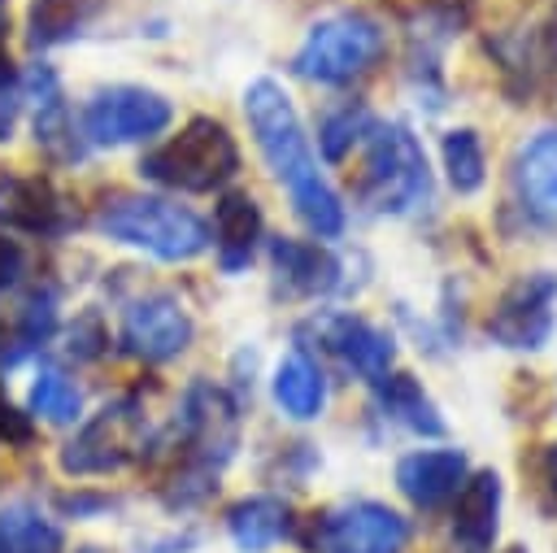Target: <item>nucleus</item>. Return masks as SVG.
<instances>
[{
    "mask_svg": "<svg viewBox=\"0 0 557 553\" xmlns=\"http://www.w3.org/2000/svg\"><path fill=\"white\" fill-rule=\"evenodd\" d=\"M244 118H248V131H252L270 174L287 187L296 218L318 239H335L344 231V205H339L335 187L322 179L318 157L309 148V135L300 126V113H296L292 96L283 91V83L252 78L244 87Z\"/></svg>",
    "mask_w": 557,
    "mask_h": 553,
    "instance_id": "obj_1",
    "label": "nucleus"
},
{
    "mask_svg": "<svg viewBox=\"0 0 557 553\" xmlns=\"http://www.w3.org/2000/svg\"><path fill=\"white\" fill-rule=\"evenodd\" d=\"M174 440L183 448V462L170 475L165 501L174 509H187V505H200L218 488V475H222V466L231 462V453L239 444V405H235V396L222 392L218 383H191L183 392V405H178Z\"/></svg>",
    "mask_w": 557,
    "mask_h": 553,
    "instance_id": "obj_2",
    "label": "nucleus"
},
{
    "mask_svg": "<svg viewBox=\"0 0 557 553\" xmlns=\"http://www.w3.org/2000/svg\"><path fill=\"white\" fill-rule=\"evenodd\" d=\"M100 235L113 244L139 248L157 261H191L209 248V226L187 205H174L165 196H135L117 192L96 209Z\"/></svg>",
    "mask_w": 557,
    "mask_h": 553,
    "instance_id": "obj_3",
    "label": "nucleus"
},
{
    "mask_svg": "<svg viewBox=\"0 0 557 553\" xmlns=\"http://www.w3.org/2000/svg\"><path fill=\"white\" fill-rule=\"evenodd\" d=\"M139 174L170 192H218L239 174V148L218 118H191L178 135L144 152Z\"/></svg>",
    "mask_w": 557,
    "mask_h": 553,
    "instance_id": "obj_4",
    "label": "nucleus"
},
{
    "mask_svg": "<svg viewBox=\"0 0 557 553\" xmlns=\"http://www.w3.org/2000/svg\"><path fill=\"white\" fill-rule=\"evenodd\" d=\"M361 205L374 213H409L431 196V170L418 135L400 122L370 126V148L361 165Z\"/></svg>",
    "mask_w": 557,
    "mask_h": 553,
    "instance_id": "obj_5",
    "label": "nucleus"
},
{
    "mask_svg": "<svg viewBox=\"0 0 557 553\" xmlns=\"http://www.w3.org/2000/svg\"><path fill=\"white\" fill-rule=\"evenodd\" d=\"M148 448V414L135 396H117L100 405L57 453V466L70 479H96L117 475L131 462H139Z\"/></svg>",
    "mask_w": 557,
    "mask_h": 553,
    "instance_id": "obj_6",
    "label": "nucleus"
},
{
    "mask_svg": "<svg viewBox=\"0 0 557 553\" xmlns=\"http://www.w3.org/2000/svg\"><path fill=\"white\" fill-rule=\"evenodd\" d=\"M383 52V26L366 13H331L309 26L305 44L292 57V70L309 83L344 87L361 78Z\"/></svg>",
    "mask_w": 557,
    "mask_h": 553,
    "instance_id": "obj_7",
    "label": "nucleus"
},
{
    "mask_svg": "<svg viewBox=\"0 0 557 553\" xmlns=\"http://www.w3.org/2000/svg\"><path fill=\"white\" fill-rule=\"evenodd\" d=\"M300 544L309 553H405L409 523L383 501H344L305 518Z\"/></svg>",
    "mask_w": 557,
    "mask_h": 553,
    "instance_id": "obj_8",
    "label": "nucleus"
},
{
    "mask_svg": "<svg viewBox=\"0 0 557 553\" xmlns=\"http://www.w3.org/2000/svg\"><path fill=\"white\" fill-rule=\"evenodd\" d=\"M174 118V105L152 91V87H135V83H113L87 96L83 105V135L87 144L100 148H122V144H144L152 135H161Z\"/></svg>",
    "mask_w": 557,
    "mask_h": 553,
    "instance_id": "obj_9",
    "label": "nucleus"
},
{
    "mask_svg": "<svg viewBox=\"0 0 557 553\" xmlns=\"http://www.w3.org/2000/svg\"><path fill=\"white\" fill-rule=\"evenodd\" d=\"M553 305H557V274L531 270L518 274L487 314V335L500 348H540L553 335Z\"/></svg>",
    "mask_w": 557,
    "mask_h": 553,
    "instance_id": "obj_10",
    "label": "nucleus"
},
{
    "mask_svg": "<svg viewBox=\"0 0 557 553\" xmlns=\"http://www.w3.org/2000/svg\"><path fill=\"white\" fill-rule=\"evenodd\" d=\"M191 344V314L174 292H148L122 314V348L139 361H170Z\"/></svg>",
    "mask_w": 557,
    "mask_h": 553,
    "instance_id": "obj_11",
    "label": "nucleus"
},
{
    "mask_svg": "<svg viewBox=\"0 0 557 553\" xmlns=\"http://www.w3.org/2000/svg\"><path fill=\"white\" fill-rule=\"evenodd\" d=\"M0 226L22 235H65L74 226V213L48 179L0 174Z\"/></svg>",
    "mask_w": 557,
    "mask_h": 553,
    "instance_id": "obj_12",
    "label": "nucleus"
},
{
    "mask_svg": "<svg viewBox=\"0 0 557 553\" xmlns=\"http://www.w3.org/2000/svg\"><path fill=\"white\" fill-rule=\"evenodd\" d=\"M470 475L461 448H413L396 462V488L413 509H440Z\"/></svg>",
    "mask_w": 557,
    "mask_h": 553,
    "instance_id": "obj_13",
    "label": "nucleus"
},
{
    "mask_svg": "<svg viewBox=\"0 0 557 553\" xmlns=\"http://www.w3.org/2000/svg\"><path fill=\"white\" fill-rule=\"evenodd\" d=\"M513 196L540 226H557V126L535 131L513 157Z\"/></svg>",
    "mask_w": 557,
    "mask_h": 553,
    "instance_id": "obj_14",
    "label": "nucleus"
},
{
    "mask_svg": "<svg viewBox=\"0 0 557 553\" xmlns=\"http://www.w3.org/2000/svg\"><path fill=\"white\" fill-rule=\"evenodd\" d=\"M500 475L496 470H474L461 479L453 496V544L461 553H492L496 531H500Z\"/></svg>",
    "mask_w": 557,
    "mask_h": 553,
    "instance_id": "obj_15",
    "label": "nucleus"
},
{
    "mask_svg": "<svg viewBox=\"0 0 557 553\" xmlns=\"http://www.w3.org/2000/svg\"><path fill=\"white\" fill-rule=\"evenodd\" d=\"M322 344L339 357L344 370L361 374L366 383H379L383 374H392L396 361V344L387 331H379L374 322L357 318V314H335L322 322Z\"/></svg>",
    "mask_w": 557,
    "mask_h": 553,
    "instance_id": "obj_16",
    "label": "nucleus"
},
{
    "mask_svg": "<svg viewBox=\"0 0 557 553\" xmlns=\"http://www.w3.org/2000/svg\"><path fill=\"white\" fill-rule=\"evenodd\" d=\"M270 261L287 296H326L339 287V257L318 239H274Z\"/></svg>",
    "mask_w": 557,
    "mask_h": 553,
    "instance_id": "obj_17",
    "label": "nucleus"
},
{
    "mask_svg": "<svg viewBox=\"0 0 557 553\" xmlns=\"http://www.w3.org/2000/svg\"><path fill=\"white\" fill-rule=\"evenodd\" d=\"M26 96H30L35 144H39L48 157H57V161H74L83 148H78L70 109H65V96H61V78H57L48 65H35V70L26 74Z\"/></svg>",
    "mask_w": 557,
    "mask_h": 553,
    "instance_id": "obj_18",
    "label": "nucleus"
},
{
    "mask_svg": "<svg viewBox=\"0 0 557 553\" xmlns=\"http://www.w3.org/2000/svg\"><path fill=\"white\" fill-rule=\"evenodd\" d=\"M226 536L239 553H270L292 536V509L283 496L257 492L226 509Z\"/></svg>",
    "mask_w": 557,
    "mask_h": 553,
    "instance_id": "obj_19",
    "label": "nucleus"
},
{
    "mask_svg": "<svg viewBox=\"0 0 557 553\" xmlns=\"http://www.w3.org/2000/svg\"><path fill=\"white\" fill-rule=\"evenodd\" d=\"M261 239V209L248 192H226L213 209V248H218V266L226 274H239Z\"/></svg>",
    "mask_w": 557,
    "mask_h": 553,
    "instance_id": "obj_20",
    "label": "nucleus"
},
{
    "mask_svg": "<svg viewBox=\"0 0 557 553\" xmlns=\"http://www.w3.org/2000/svg\"><path fill=\"white\" fill-rule=\"evenodd\" d=\"M270 392H274V405H278L287 418L309 422V418H318L322 405H326V374H322V366H318L305 348H292V353L274 366Z\"/></svg>",
    "mask_w": 557,
    "mask_h": 553,
    "instance_id": "obj_21",
    "label": "nucleus"
},
{
    "mask_svg": "<svg viewBox=\"0 0 557 553\" xmlns=\"http://www.w3.org/2000/svg\"><path fill=\"white\" fill-rule=\"evenodd\" d=\"M0 553H65V531L35 501H0Z\"/></svg>",
    "mask_w": 557,
    "mask_h": 553,
    "instance_id": "obj_22",
    "label": "nucleus"
},
{
    "mask_svg": "<svg viewBox=\"0 0 557 553\" xmlns=\"http://www.w3.org/2000/svg\"><path fill=\"white\" fill-rule=\"evenodd\" d=\"M374 401L392 422H400L418 435H444V418L413 374H383L374 383Z\"/></svg>",
    "mask_w": 557,
    "mask_h": 553,
    "instance_id": "obj_23",
    "label": "nucleus"
},
{
    "mask_svg": "<svg viewBox=\"0 0 557 553\" xmlns=\"http://www.w3.org/2000/svg\"><path fill=\"white\" fill-rule=\"evenodd\" d=\"M104 9V0H35L26 13V39L35 48H52L74 39L96 13Z\"/></svg>",
    "mask_w": 557,
    "mask_h": 553,
    "instance_id": "obj_24",
    "label": "nucleus"
},
{
    "mask_svg": "<svg viewBox=\"0 0 557 553\" xmlns=\"http://www.w3.org/2000/svg\"><path fill=\"white\" fill-rule=\"evenodd\" d=\"M26 405H30L35 418L57 422V427H70V422H78V414H83V392H78V383H74L65 370L39 366L35 379H30Z\"/></svg>",
    "mask_w": 557,
    "mask_h": 553,
    "instance_id": "obj_25",
    "label": "nucleus"
},
{
    "mask_svg": "<svg viewBox=\"0 0 557 553\" xmlns=\"http://www.w3.org/2000/svg\"><path fill=\"white\" fill-rule=\"evenodd\" d=\"M440 152H444V174H448L453 192L470 196V192H479V187H483V179H487V152H483L479 131H470V126L448 131Z\"/></svg>",
    "mask_w": 557,
    "mask_h": 553,
    "instance_id": "obj_26",
    "label": "nucleus"
},
{
    "mask_svg": "<svg viewBox=\"0 0 557 553\" xmlns=\"http://www.w3.org/2000/svg\"><path fill=\"white\" fill-rule=\"evenodd\" d=\"M370 126H374V118H370L366 105H339V109H331V113L318 122V144H322V152H326L331 161H344L348 148H352L361 135H370Z\"/></svg>",
    "mask_w": 557,
    "mask_h": 553,
    "instance_id": "obj_27",
    "label": "nucleus"
},
{
    "mask_svg": "<svg viewBox=\"0 0 557 553\" xmlns=\"http://www.w3.org/2000/svg\"><path fill=\"white\" fill-rule=\"evenodd\" d=\"M52 327H57V296H52V287H44L22 305V340L39 344L52 335Z\"/></svg>",
    "mask_w": 557,
    "mask_h": 553,
    "instance_id": "obj_28",
    "label": "nucleus"
},
{
    "mask_svg": "<svg viewBox=\"0 0 557 553\" xmlns=\"http://www.w3.org/2000/svg\"><path fill=\"white\" fill-rule=\"evenodd\" d=\"M109 505H113V496L87 492V488H74V492H61V496H57V509H61L65 518H96V514H104Z\"/></svg>",
    "mask_w": 557,
    "mask_h": 553,
    "instance_id": "obj_29",
    "label": "nucleus"
},
{
    "mask_svg": "<svg viewBox=\"0 0 557 553\" xmlns=\"http://www.w3.org/2000/svg\"><path fill=\"white\" fill-rule=\"evenodd\" d=\"M100 348H104V327L96 314H83L70 331V353L74 357H100Z\"/></svg>",
    "mask_w": 557,
    "mask_h": 553,
    "instance_id": "obj_30",
    "label": "nucleus"
},
{
    "mask_svg": "<svg viewBox=\"0 0 557 553\" xmlns=\"http://www.w3.org/2000/svg\"><path fill=\"white\" fill-rule=\"evenodd\" d=\"M35 427H30V414L13 409L4 396H0V444H30Z\"/></svg>",
    "mask_w": 557,
    "mask_h": 553,
    "instance_id": "obj_31",
    "label": "nucleus"
},
{
    "mask_svg": "<svg viewBox=\"0 0 557 553\" xmlns=\"http://www.w3.org/2000/svg\"><path fill=\"white\" fill-rule=\"evenodd\" d=\"M22 270H26V248L0 231V292L13 287L22 279Z\"/></svg>",
    "mask_w": 557,
    "mask_h": 553,
    "instance_id": "obj_32",
    "label": "nucleus"
},
{
    "mask_svg": "<svg viewBox=\"0 0 557 553\" xmlns=\"http://www.w3.org/2000/svg\"><path fill=\"white\" fill-rule=\"evenodd\" d=\"M544 479L557 492V444H548V453H544Z\"/></svg>",
    "mask_w": 557,
    "mask_h": 553,
    "instance_id": "obj_33",
    "label": "nucleus"
},
{
    "mask_svg": "<svg viewBox=\"0 0 557 553\" xmlns=\"http://www.w3.org/2000/svg\"><path fill=\"white\" fill-rule=\"evenodd\" d=\"M74 553H104V549H96V544H83V549H74Z\"/></svg>",
    "mask_w": 557,
    "mask_h": 553,
    "instance_id": "obj_34",
    "label": "nucleus"
},
{
    "mask_svg": "<svg viewBox=\"0 0 557 553\" xmlns=\"http://www.w3.org/2000/svg\"><path fill=\"white\" fill-rule=\"evenodd\" d=\"M505 553H527V549H522V544H513V549H505Z\"/></svg>",
    "mask_w": 557,
    "mask_h": 553,
    "instance_id": "obj_35",
    "label": "nucleus"
}]
</instances>
